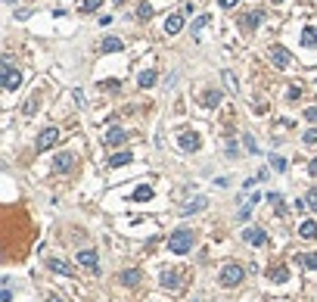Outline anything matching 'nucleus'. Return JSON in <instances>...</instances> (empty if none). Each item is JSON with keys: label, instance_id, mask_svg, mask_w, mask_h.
<instances>
[{"label": "nucleus", "instance_id": "obj_31", "mask_svg": "<svg viewBox=\"0 0 317 302\" xmlns=\"http://www.w3.org/2000/svg\"><path fill=\"white\" fill-rule=\"evenodd\" d=\"M243 144H246V150H249V153H258V144H255V137H252V134H246V137H243Z\"/></svg>", "mask_w": 317, "mask_h": 302}, {"label": "nucleus", "instance_id": "obj_6", "mask_svg": "<svg viewBox=\"0 0 317 302\" xmlns=\"http://www.w3.org/2000/svg\"><path fill=\"white\" fill-rule=\"evenodd\" d=\"M75 259H78V265H84L87 271H100V256L93 253V249H81Z\"/></svg>", "mask_w": 317, "mask_h": 302}, {"label": "nucleus", "instance_id": "obj_1", "mask_svg": "<svg viewBox=\"0 0 317 302\" xmlns=\"http://www.w3.org/2000/svg\"><path fill=\"white\" fill-rule=\"evenodd\" d=\"M193 231L190 228H181V231H174V234H171V237H168V249H171V253H174V256H184V253H190V249H193Z\"/></svg>", "mask_w": 317, "mask_h": 302}, {"label": "nucleus", "instance_id": "obj_2", "mask_svg": "<svg viewBox=\"0 0 317 302\" xmlns=\"http://www.w3.org/2000/svg\"><path fill=\"white\" fill-rule=\"evenodd\" d=\"M243 278H246V268L243 265H224L221 268V283H224V287H236V283H243Z\"/></svg>", "mask_w": 317, "mask_h": 302}, {"label": "nucleus", "instance_id": "obj_33", "mask_svg": "<svg viewBox=\"0 0 317 302\" xmlns=\"http://www.w3.org/2000/svg\"><path fill=\"white\" fill-rule=\"evenodd\" d=\"M305 199H308V209H314V212H317V187H314V190H308V196H305Z\"/></svg>", "mask_w": 317, "mask_h": 302}, {"label": "nucleus", "instance_id": "obj_43", "mask_svg": "<svg viewBox=\"0 0 317 302\" xmlns=\"http://www.w3.org/2000/svg\"><path fill=\"white\" fill-rule=\"evenodd\" d=\"M6 3H13V0H6Z\"/></svg>", "mask_w": 317, "mask_h": 302}, {"label": "nucleus", "instance_id": "obj_34", "mask_svg": "<svg viewBox=\"0 0 317 302\" xmlns=\"http://www.w3.org/2000/svg\"><path fill=\"white\" fill-rule=\"evenodd\" d=\"M302 140H305V144H311V147H314V144H317V128L305 131V134H302Z\"/></svg>", "mask_w": 317, "mask_h": 302}, {"label": "nucleus", "instance_id": "obj_30", "mask_svg": "<svg viewBox=\"0 0 317 302\" xmlns=\"http://www.w3.org/2000/svg\"><path fill=\"white\" fill-rule=\"evenodd\" d=\"M268 203L277 206V212H283V196H280V194H268Z\"/></svg>", "mask_w": 317, "mask_h": 302}, {"label": "nucleus", "instance_id": "obj_40", "mask_svg": "<svg viewBox=\"0 0 317 302\" xmlns=\"http://www.w3.org/2000/svg\"><path fill=\"white\" fill-rule=\"evenodd\" d=\"M308 172H311L314 178H317V159H311V165H308Z\"/></svg>", "mask_w": 317, "mask_h": 302}, {"label": "nucleus", "instance_id": "obj_35", "mask_svg": "<svg viewBox=\"0 0 317 302\" xmlns=\"http://www.w3.org/2000/svg\"><path fill=\"white\" fill-rule=\"evenodd\" d=\"M224 81H227V87H230V94H236V78L230 72H224Z\"/></svg>", "mask_w": 317, "mask_h": 302}, {"label": "nucleus", "instance_id": "obj_42", "mask_svg": "<svg viewBox=\"0 0 317 302\" xmlns=\"http://www.w3.org/2000/svg\"><path fill=\"white\" fill-rule=\"evenodd\" d=\"M112 3H125V0H112Z\"/></svg>", "mask_w": 317, "mask_h": 302}, {"label": "nucleus", "instance_id": "obj_29", "mask_svg": "<svg viewBox=\"0 0 317 302\" xmlns=\"http://www.w3.org/2000/svg\"><path fill=\"white\" fill-rule=\"evenodd\" d=\"M137 16H140V19H149V16H152V6L147 3V0H143V3L137 6Z\"/></svg>", "mask_w": 317, "mask_h": 302}, {"label": "nucleus", "instance_id": "obj_39", "mask_svg": "<svg viewBox=\"0 0 317 302\" xmlns=\"http://www.w3.org/2000/svg\"><path fill=\"white\" fill-rule=\"evenodd\" d=\"M10 299H13V296H10V290L3 287V293H0V302H10Z\"/></svg>", "mask_w": 317, "mask_h": 302}, {"label": "nucleus", "instance_id": "obj_13", "mask_svg": "<svg viewBox=\"0 0 317 302\" xmlns=\"http://www.w3.org/2000/svg\"><path fill=\"white\" fill-rule=\"evenodd\" d=\"M47 268L50 271H56V274H75V268L65 262V259H47Z\"/></svg>", "mask_w": 317, "mask_h": 302}, {"label": "nucleus", "instance_id": "obj_11", "mask_svg": "<svg viewBox=\"0 0 317 302\" xmlns=\"http://www.w3.org/2000/svg\"><path fill=\"white\" fill-rule=\"evenodd\" d=\"M100 50H103V53H118V50H125V41L109 35V38H103V41H100Z\"/></svg>", "mask_w": 317, "mask_h": 302}, {"label": "nucleus", "instance_id": "obj_5", "mask_svg": "<svg viewBox=\"0 0 317 302\" xmlns=\"http://www.w3.org/2000/svg\"><path fill=\"white\" fill-rule=\"evenodd\" d=\"M56 140H59V131H56V128H44V131L38 134V144H34V147H38L41 153H47V150L53 147Z\"/></svg>", "mask_w": 317, "mask_h": 302}, {"label": "nucleus", "instance_id": "obj_3", "mask_svg": "<svg viewBox=\"0 0 317 302\" xmlns=\"http://www.w3.org/2000/svg\"><path fill=\"white\" fill-rule=\"evenodd\" d=\"M19 85H22V72L13 69L10 56H3V87H6V90H16Z\"/></svg>", "mask_w": 317, "mask_h": 302}, {"label": "nucleus", "instance_id": "obj_7", "mask_svg": "<svg viewBox=\"0 0 317 302\" xmlns=\"http://www.w3.org/2000/svg\"><path fill=\"white\" fill-rule=\"evenodd\" d=\"M177 147H181L184 153H196V150H199V134H193V131H184L181 137H177Z\"/></svg>", "mask_w": 317, "mask_h": 302}, {"label": "nucleus", "instance_id": "obj_41", "mask_svg": "<svg viewBox=\"0 0 317 302\" xmlns=\"http://www.w3.org/2000/svg\"><path fill=\"white\" fill-rule=\"evenodd\" d=\"M47 302H63V299H59L56 293H47Z\"/></svg>", "mask_w": 317, "mask_h": 302}, {"label": "nucleus", "instance_id": "obj_19", "mask_svg": "<svg viewBox=\"0 0 317 302\" xmlns=\"http://www.w3.org/2000/svg\"><path fill=\"white\" fill-rule=\"evenodd\" d=\"M134 199H137V203H147V199H152V187H149V184H140V187L134 190Z\"/></svg>", "mask_w": 317, "mask_h": 302}, {"label": "nucleus", "instance_id": "obj_23", "mask_svg": "<svg viewBox=\"0 0 317 302\" xmlns=\"http://www.w3.org/2000/svg\"><path fill=\"white\" fill-rule=\"evenodd\" d=\"M302 44L305 47H317V28H305L302 31Z\"/></svg>", "mask_w": 317, "mask_h": 302}, {"label": "nucleus", "instance_id": "obj_14", "mask_svg": "<svg viewBox=\"0 0 317 302\" xmlns=\"http://www.w3.org/2000/svg\"><path fill=\"white\" fill-rule=\"evenodd\" d=\"M181 28H184V13H171L168 22H165V31H168V35H177Z\"/></svg>", "mask_w": 317, "mask_h": 302}, {"label": "nucleus", "instance_id": "obj_28", "mask_svg": "<svg viewBox=\"0 0 317 302\" xmlns=\"http://www.w3.org/2000/svg\"><path fill=\"white\" fill-rule=\"evenodd\" d=\"M298 259H302V265H305V268L317 271V253H311V256H298Z\"/></svg>", "mask_w": 317, "mask_h": 302}, {"label": "nucleus", "instance_id": "obj_32", "mask_svg": "<svg viewBox=\"0 0 317 302\" xmlns=\"http://www.w3.org/2000/svg\"><path fill=\"white\" fill-rule=\"evenodd\" d=\"M34 109H38V97H31L28 103L22 106V112H25V115H34Z\"/></svg>", "mask_w": 317, "mask_h": 302}, {"label": "nucleus", "instance_id": "obj_22", "mask_svg": "<svg viewBox=\"0 0 317 302\" xmlns=\"http://www.w3.org/2000/svg\"><path fill=\"white\" fill-rule=\"evenodd\" d=\"M137 85H140V87H152V85H156V72H140V78H137Z\"/></svg>", "mask_w": 317, "mask_h": 302}, {"label": "nucleus", "instance_id": "obj_17", "mask_svg": "<svg viewBox=\"0 0 317 302\" xmlns=\"http://www.w3.org/2000/svg\"><path fill=\"white\" fill-rule=\"evenodd\" d=\"M271 280H274V283H286V280H289V268H286V265L271 268Z\"/></svg>", "mask_w": 317, "mask_h": 302}, {"label": "nucleus", "instance_id": "obj_15", "mask_svg": "<svg viewBox=\"0 0 317 302\" xmlns=\"http://www.w3.org/2000/svg\"><path fill=\"white\" fill-rule=\"evenodd\" d=\"M140 278H143V274L137 271V268H127V271H122V274H118V280H122L125 287H137V283H140Z\"/></svg>", "mask_w": 317, "mask_h": 302}, {"label": "nucleus", "instance_id": "obj_26", "mask_svg": "<svg viewBox=\"0 0 317 302\" xmlns=\"http://www.w3.org/2000/svg\"><path fill=\"white\" fill-rule=\"evenodd\" d=\"M100 6H103V0H84V3H81V10H84V13H97Z\"/></svg>", "mask_w": 317, "mask_h": 302}, {"label": "nucleus", "instance_id": "obj_21", "mask_svg": "<svg viewBox=\"0 0 317 302\" xmlns=\"http://www.w3.org/2000/svg\"><path fill=\"white\" fill-rule=\"evenodd\" d=\"M298 234H302L305 240H314V237H317V224H314V221H302V228H298Z\"/></svg>", "mask_w": 317, "mask_h": 302}, {"label": "nucleus", "instance_id": "obj_16", "mask_svg": "<svg viewBox=\"0 0 317 302\" xmlns=\"http://www.w3.org/2000/svg\"><path fill=\"white\" fill-rule=\"evenodd\" d=\"M205 206H209V199H205V196H193L190 203L181 209V212H184V215H193V212H199V209H205Z\"/></svg>", "mask_w": 317, "mask_h": 302}, {"label": "nucleus", "instance_id": "obj_12", "mask_svg": "<svg viewBox=\"0 0 317 302\" xmlns=\"http://www.w3.org/2000/svg\"><path fill=\"white\" fill-rule=\"evenodd\" d=\"M125 137H127L125 128H109L106 137H103V144H106V147H118V144H125Z\"/></svg>", "mask_w": 317, "mask_h": 302}, {"label": "nucleus", "instance_id": "obj_27", "mask_svg": "<svg viewBox=\"0 0 317 302\" xmlns=\"http://www.w3.org/2000/svg\"><path fill=\"white\" fill-rule=\"evenodd\" d=\"M205 25H209V16H199V19L193 22V38H199V31L205 28Z\"/></svg>", "mask_w": 317, "mask_h": 302}, {"label": "nucleus", "instance_id": "obj_20", "mask_svg": "<svg viewBox=\"0 0 317 302\" xmlns=\"http://www.w3.org/2000/svg\"><path fill=\"white\" fill-rule=\"evenodd\" d=\"M218 103H221V90H205V97H202V106L215 109Z\"/></svg>", "mask_w": 317, "mask_h": 302}, {"label": "nucleus", "instance_id": "obj_4", "mask_svg": "<svg viewBox=\"0 0 317 302\" xmlns=\"http://www.w3.org/2000/svg\"><path fill=\"white\" fill-rule=\"evenodd\" d=\"M271 63L277 65V69H289V63H293V56H289V50H286V47L274 44V47H271Z\"/></svg>", "mask_w": 317, "mask_h": 302}, {"label": "nucleus", "instance_id": "obj_8", "mask_svg": "<svg viewBox=\"0 0 317 302\" xmlns=\"http://www.w3.org/2000/svg\"><path fill=\"white\" fill-rule=\"evenodd\" d=\"M72 169H75V153H59L53 159V172L65 174V172H72Z\"/></svg>", "mask_w": 317, "mask_h": 302}, {"label": "nucleus", "instance_id": "obj_37", "mask_svg": "<svg viewBox=\"0 0 317 302\" xmlns=\"http://www.w3.org/2000/svg\"><path fill=\"white\" fill-rule=\"evenodd\" d=\"M305 119H308V122H317V106H311V109H305Z\"/></svg>", "mask_w": 317, "mask_h": 302}, {"label": "nucleus", "instance_id": "obj_25", "mask_svg": "<svg viewBox=\"0 0 317 302\" xmlns=\"http://www.w3.org/2000/svg\"><path fill=\"white\" fill-rule=\"evenodd\" d=\"M271 169L274 172H286V159L283 156H271Z\"/></svg>", "mask_w": 317, "mask_h": 302}, {"label": "nucleus", "instance_id": "obj_9", "mask_svg": "<svg viewBox=\"0 0 317 302\" xmlns=\"http://www.w3.org/2000/svg\"><path fill=\"white\" fill-rule=\"evenodd\" d=\"M243 240L252 243V246H264V243H268V234H264L261 228H246L243 231Z\"/></svg>", "mask_w": 317, "mask_h": 302}, {"label": "nucleus", "instance_id": "obj_38", "mask_svg": "<svg viewBox=\"0 0 317 302\" xmlns=\"http://www.w3.org/2000/svg\"><path fill=\"white\" fill-rule=\"evenodd\" d=\"M239 0H218V6H224V10H230V6H236Z\"/></svg>", "mask_w": 317, "mask_h": 302}, {"label": "nucleus", "instance_id": "obj_36", "mask_svg": "<svg viewBox=\"0 0 317 302\" xmlns=\"http://www.w3.org/2000/svg\"><path fill=\"white\" fill-rule=\"evenodd\" d=\"M286 97H289V100H298V97H302V87H296V85H293V87L286 90Z\"/></svg>", "mask_w": 317, "mask_h": 302}, {"label": "nucleus", "instance_id": "obj_24", "mask_svg": "<svg viewBox=\"0 0 317 302\" xmlns=\"http://www.w3.org/2000/svg\"><path fill=\"white\" fill-rule=\"evenodd\" d=\"M177 280H181V278H177V271H162V287H177Z\"/></svg>", "mask_w": 317, "mask_h": 302}, {"label": "nucleus", "instance_id": "obj_10", "mask_svg": "<svg viewBox=\"0 0 317 302\" xmlns=\"http://www.w3.org/2000/svg\"><path fill=\"white\" fill-rule=\"evenodd\" d=\"M261 19H264V13H261V10H255V13H246L243 19H239V25H243L246 31H255V28L261 25Z\"/></svg>", "mask_w": 317, "mask_h": 302}, {"label": "nucleus", "instance_id": "obj_18", "mask_svg": "<svg viewBox=\"0 0 317 302\" xmlns=\"http://www.w3.org/2000/svg\"><path fill=\"white\" fill-rule=\"evenodd\" d=\"M131 153H127V150H125V153H115L112 159H109V169H122V165H127V162H131Z\"/></svg>", "mask_w": 317, "mask_h": 302}]
</instances>
